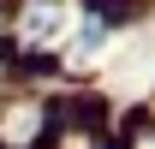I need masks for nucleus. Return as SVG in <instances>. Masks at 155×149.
Here are the masks:
<instances>
[{"label":"nucleus","instance_id":"1","mask_svg":"<svg viewBox=\"0 0 155 149\" xmlns=\"http://www.w3.org/2000/svg\"><path fill=\"white\" fill-rule=\"evenodd\" d=\"M54 30H60V12H54V6H36V12L24 18V36H30V42H36V36H54Z\"/></svg>","mask_w":155,"mask_h":149},{"label":"nucleus","instance_id":"2","mask_svg":"<svg viewBox=\"0 0 155 149\" xmlns=\"http://www.w3.org/2000/svg\"><path fill=\"white\" fill-rule=\"evenodd\" d=\"M101 48V24H84V30H78V54H96Z\"/></svg>","mask_w":155,"mask_h":149}]
</instances>
